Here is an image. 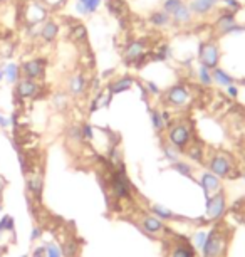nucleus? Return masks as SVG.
<instances>
[{
	"label": "nucleus",
	"instance_id": "nucleus-52",
	"mask_svg": "<svg viewBox=\"0 0 245 257\" xmlns=\"http://www.w3.org/2000/svg\"><path fill=\"white\" fill-rule=\"evenodd\" d=\"M3 2H7V0H0V3H3Z\"/></svg>",
	"mask_w": 245,
	"mask_h": 257
},
{
	"label": "nucleus",
	"instance_id": "nucleus-48",
	"mask_svg": "<svg viewBox=\"0 0 245 257\" xmlns=\"http://www.w3.org/2000/svg\"><path fill=\"white\" fill-rule=\"evenodd\" d=\"M148 86V89H150V93H153V94H158L160 93V89H158V86L153 84V83H146Z\"/></svg>",
	"mask_w": 245,
	"mask_h": 257
},
{
	"label": "nucleus",
	"instance_id": "nucleus-55",
	"mask_svg": "<svg viewBox=\"0 0 245 257\" xmlns=\"http://www.w3.org/2000/svg\"><path fill=\"white\" fill-rule=\"evenodd\" d=\"M22 257H27V256H22Z\"/></svg>",
	"mask_w": 245,
	"mask_h": 257
},
{
	"label": "nucleus",
	"instance_id": "nucleus-33",
	"mask_svg": "<svg viewBox=\"0 0 245 257\" xmlns=\"http://www.w3.org/2000/svg\"><path fill=\"white\" fill-rule=\"evenodd\" d=\"M67 136H69V140H73V141H84L81 126H76V125L71 126L69 130H67Z\"/></svg>",
	"mask_w": 245,
	"mask_h": 257
},
{
	"label": "nucleus",
	"instance_id": "nucleus-56",
	"mask_svg": "<svg viewBox=\"0 0 245 257\" xmlns=\"http://www.w3.org/2000/svg\"><path fill=\"white\" fill-rule=\"evenodd\" d=\"M124 2H126V0H124Z\"/></svg>",
	"mask_w": 245,
	"mask_h": 257
},
{
	"label": "nucleus",
	"instance_id": "nucleus-53",
	"mask_svg": "<svg viewBox=\"0 0 245 257\" xmlns=\"http://www.w3.org/2000/svg\"><path fill=\"white\" fill-rule=\"evenodd\" d=\"M0 257H2V251H0Z\"/></svg>",
	"mask_w": 245,
	"mask_h": 257
},
{
	"label": "nucleus",
	"instance_id": "nucleus-49",
	"mask_svg": "<svg viewBox=\"0 0 245 257\" xmlns=\"http://www.w3.org/2000/svg\"><path fill=\"white\" fill-rule=\"evenodd\" d=\"M99 84H101V81H99L98 78L92 79V88H94V89H98V88H99Z\"/></svg>",
	"mask_w": 245,
	"mask_h": 257
},
{
	"label": "nucleus",
	"instance_id": "nucleus-10",
	"mask_svg": "<svg viewBox=\"0 0 245 257\" xmlns=\"http://www.w3.org/2000/svg\"><path fill=\"white\" fill-rule=\"evenodd\" d=\"M225 212V195L215 194L206 200V220H217Z\"/></svg>",
	"mask_w": 245,
	"mask_h": 257
},
{
	"label": "nucleus",
	"instance_id": "nucleus-34",
	"mask_svg": "<svg viewBox=\"0 0 245 257\" xmlns=\"http://www.w3.org/2000/svg\"><path fill=\"white\" fill-rule=\"evenodd\" d=\"M173 168L176 171H180L181 175H185V177H190V175H192V166L188 163H183V161H175V163H173Z\"/></svg>",
	"mask_w": 245,
	"mask_h": 257
},
{
	"label": "nucleus",
	"instance_id": "nucleus-18",
	"mask_svg": "<svg viewBox=\"0 0 245 257\" xmlns=\"http://www.w3.org/2000/svg\"><path fill=\"white\" fill-rule=\"evenodd\" d=\"M200 183H202V187H204V190H205L206 200L210 199V194H212V192H217L218 187H220V180H218V177H215L212 171H206V173L202 175V182Z\"/></svg>",
	"mask_w": 245,
	"mask_h": 257
},
{
	"label": "nucleus",
	"instance_id": "nucleus-9",
	"mask_svg": "<svg viewBox=\"0 0 245 257\" xmlns=\"http://www.w3.org/2000/svg\"><path fill=\"white\" fill-rule=\"evenodd\" d=\"M164 101H166L170 106L181 108V106H185L190 101V93L183 84H176V86H173V88H170L166 91Z\"/></svg>",
	"mask_w": 245,
	"mask_h": 257
},
{
	"label": "nucleus",
	"instance_id": "nucleus-5",
	"mask_svg": "<svg viewBox=\"0 0 245 257\" xmlns=\"http://www.w3.org/2000/svg\"><path fill=\"white\" fill-rule=\"evenodd\" d=\"M192 140V133H190L188 126L183 125V123H178L175 126H170V131H168V141H170L171 147H175L176 150H185L187 145Z\"/></svg>",
	"mask_w": 245,
	"mask_h": 257
},
{
	"label": "nucleus",
	"instance_id": "nucleus-43",
	"mask_svg": "<svg viewBox=\"0 0 245 257\" xmlns=\"http://www.w3.org/2000/svg\"><path fill=\"white\" fill-rule=\"evenodd\" d=\"M62 251V256H67V257H73L76 254V244L74 242H67L64 246V249Z\"/></svg>",
	"mask_w": 245,
	"mask_h": 257
},
{
	"label": "nucleus",
	"instance_id": "nucleus-26",
	"mask_svg": "<svg viewBox=\"0 0 245 257\" xmlns=\"http://www.w3.org/2000/svg\"><path fill=\"white\" fill-rule=\"evenodd\" d=\"M69 36H71V39H73L74 42H82V41H86L87 31H86V27H84L82 24L78 22V24H74L73 27H71Z\"/></svg>",
	"mask_w": 245,
	"mask_h": 257
},
{
	"label": "nucleus",
	"instance_id": "nucleus-38",
	"mask_svg": "<svg viewBox=\"0 0 245 257\" xmlns=\"http://www.w3.org/2000/svg\"><path fill=\"white\" fill-rule=\"evenodd\" d=\"M81 133H82V140L84 141H91L94 138V130H92V126L89 123H86V125L81 126Z\"/></svg>",
	"mask_w": 245,
	"mask_h": 257
},
{
	"label": "nucleus",
	"instance_id": "nucleus-1",
	"mask_svg": "<svg viewBox=\"0 0 245 257\" xmlns=\"http://www.w3.org/2000/svg\"><path fill=\"white\" fill-rule=\"evenodd\" d=\"M227 246V235L223 234L220 227H213L208 234H206V241L202 247V254L204 257H222L225 252Z\"/></svg>",
	"mask_w": 245,
	"mask_h": 257
},
{
	"label": "nucleus",
	"instance_id": "nucleus-29",
	"mask_svg": "<svg viewBox=\"0 0 245 257\" xmlns=\"http://www.w3.org/2000/svg\"><path fill=\"white\" fill-rule=\"evenodd\" d=\"M187 155L192 158L193 161H204V148L200 145H192L187 150Z\"/></svg>",
	"mask_w": 245,
	"mask_h": 257
},
{
	"label": "nucleus",
	"instance_id": "nucleus-12",
	"mask_svg": "<svg viewBox=\"0 0 245 257\" xmlns=\"http://www.w3.org/2000/svg\"><path fill=\"white\" fill-rule=\"evenodd\" d=\"M57 36H59V24L56 22V20L47 19L44 24L41 25L39 37L45 42V44H50V42H54L57 39Z\"/></svg>",
	"mask_w": 245,
	"mask_h": 257
},
{
	"label": "nucleus",
	"instance_id": "nucleus-36",
	"mask_svg": "<svg viewBox=\"0 0 245 257\" xmlns=\"http://www.w3.org/2000/svg\"><path fill=\"white\" fill-rule=\"evenodd\" d=\"M205 241H206V232H204V230H200V232L193 234V246H195L197 249L202 251V247H204Z\"/></svg>",
	"mask_w": 245,
	"mask_h": 257
},
{
	"label": "nucleus",
	"instance_id": "nucleus-13",
	"mask_svg": "<svg viewBox=\"0 0 245 257\" xmlns=\"http://www.w3.org/2000/svg\"><path fill=\"white\" fill-rule=\"evenodd\" d=\"M87 78L84 74H74L71 76L69 81H67V89L73 96H81V94L87 89Z\"/></svg>",
	"mask_w": 245,
	"mask_h": 257
},
{
	"label": "nucleus",
	"instance_id": "nucleus-4",
	"mask_svg": "<svg viewBox=\"0 0 245 257\" xmlns=\"http://www.w3.org/2000/svg\"><path fill=\"white\" fill-rule=\"evenodd\" d=\"M111 190L113 194L120 199H129L131 195V183L128 177H126V171H124V166L120 165V170H116L113 173V178H111Z\"/></svg>",
	"mask_w": 245,
	"mask_h": 257
},
{
	"label": "nucleus",
	"instance_id": "nucleus-14",
	"mask_svg": "<svg viewBox=\"0 0 245 257\" xmlns=\"http://www.w3.org/2000/svg\"><path fill=\"white\" fill-rule=\"evenodd\" d=\"M141 229L150 235H158L164 230L163 222L155 215H145L141 218Z\"/></svg>",
	"mask_w": 245,
	"mask_h": 257
},
{
	"label": "nucleus",
	"instance_id": "nucleus-28",
	"mask_svg": "<svg viewBox=\"0 0 245 257\" xmlns=\"http://www.w3.org/2000/svg\"><path fill=\"white\" fill-rule=\"evenodd\" d=\"M150 116H151V123H153V128H155L156 131H162L163 128L166 126V123H164V119H163V116H162V111L151 109Z\"/></svg>",
	"mask_w": 245,
	"mask_h": 257
},
{
	"label": "nucleus",
	"instance_id": "nucleus-3",
	"mask_svg": "<svg viewBox=\"0 0 245 257\" xmlns=\"http://www.w3.org/2000/svg\"><path fill=\"white\" fill-rule=\"evenodd\" d=\"M45 67H47V59L34 57V59H29V61H24L20 64V72H22V78L37 81V79L44 78Z\"/></svg>",
	"mask_w": 245,
	"mask_h": 257
},
{
	"label": "nucleus",
	"instance_id": "nucleus-19",
	"mask_svg": "<svg viewBox=\"0 0 245 257\" xmlns=\"http://www.w3.org/2000/svg\"><path fill=\"white\" fill-rule=\"evenodd\" d=\"M3 79L7 81L8 84H15L17 81L22 78V72H20V66L15 62H8L5 67H3Z\"/></svg>",
	"mask_w": 245,
	"mask_h": 257
},
{
	"label": "nucleus",
	"instance_id": "nucleus-45",
	"mask_svg": "<svg viewBox=\"0 0 245 257\" xmlns=\"http://www.w3.org/2000/svg\"><path fill=\"white\" fill-rule=\"evenodd\" d=\"M223 2H225V5L230 8V12H235V10H239L240 8L239 0H223Z\"/></svg>",
	"mask_w": 245,
	"mask_h": 257
},
{
	"label": "nucleus",
	"instance_id": "nucleus-51",
	"mask_svg": "<svg viewBox=\"0 0 245 257\" xmlns=\"http://www.w3.org/2000/svg\"><path fill=\"white\" fill-rule=\"evenodd\" d=\"M78 2H82L84 3V2H87V0H78Z\"/></svg>",
	"mask_w": 245,
	"mask_h": 257
},
{
	"label": "nucleus",
	"instance_id": "nucleus-54",
	"mask_svg": "<svg viewBox=\"0 0 245 257\" xmlns=\"http://www.w3.org/2000/svg\"><path fill=\"white\" fill-rule=\"evenodd\" d=\"M244 180H245V173H244Z\"/></svg>",
	"mask_w": 245,
	"mask_h": 257
},
{
	"label": "nucleus",
	"instance_id": "nucleus-47",
	"mask_svg": "<svg viewBox=\"0 0 245 257\" xmlns=\"http://www.w3.org/2000/svg\"><path fill=\"white\" fill-rule=\"evenodd\" d=\"M227 91H229V96H232V98H237L239 96V89L235 88L234 84L229 86V88H227Z\"/></svg>",
	"mask_w": 245,
	"mask_h": 257
},
{
	"label": "nucleus",
	"instance_id": "nucleus-37",
	"mask_svg": "<svg viewBox=\"0 0 245 257\" xmlns=\"http://www.w3.org/2000/svg\"><path fill=\"white\" fill-rule=\"evenodd\" d=\"M178 152L180 150H176L175 147H164V156H166V160L170 161H178Z\"/></svg>",
	"mask_w": 245,
	"mask_h": 257
},
{
	"label": "nucleus",
	"instance_id": "nucleus-20",
	"mask_svg": "<svg viewBox=\"0 0 245 257\" xmlns=\"http://www.w3.org/2000/svg\"><path fill=\"white\" fill-rule=\"evenodd\" d=\"M106 5L108 10L115 17H118V19H122V17L128 15V5L124 3V0H108Z\"/></svg>",
	"mask_w": 245,
	"mask_h": 257
},
{
	"label": "nucleus",
	"instance_id": "nucleus-31",
	"mask_svg": "<svg viewBox=\"0 0 245 257\" xmlns=\"http://www.w3.org/2000/svg\"><path fill=\"white\" fill-rule=\"evenodd\" d=\"M151 212H153L158 218H166V220H168V218L173 217L171 210H168V208H164L163 205H158V204L151 205Z\"/></svg>",
	"mask_w": 245,
	"mask_h": 257
},
{
	"label": "nucleus",
	"instance_id": "nucleus-21",
	"mask_svg": "<svg viewBox=\"0 0 245 257\" xmlns=\"http://www.w3.org/2000/svg\"><path fill=\"white\" fill-rule=\"evenodd\" d=\"M171 20H173V22H176V24H180V25L192 22V10H190V7L185 5V3L181 7H178L171 14Z\"/></svg>",
	"mask_w": 245,
	"mask_h": 257
},
{
	"label": "nucleus",
	"instance_id": "nucleus-41",
	"mask_svg": "<svg viewBox=\"0 0 245 257\" xmlns=\"http://www.w3.org/2000/svg\"><path fill=\"white\" fill-rule=\"evenodd\" d=\"M42 3H44L47 8H59L62 7L66 3V0H41Z\"/></svg>",
	"mask_w": 245,
	"mask_h": 257
},
{
	"label": "nucleus",
	"instance_id": "nucleus-46",
	"mask_svg": "<svg viewBox=\"0 0 245 257\" xmlns=\"http://www.w3.org/2000/svg\"><path fill=\"white\" fill-rule=\"evenodd\" d=\"M41 235H42L41 227H34L32 232H31V241H32V242H36L37 239H41Z\"/></svg>",
	"mask_w": 245,
	"mask_h": 257
},
{
	"label": "nucleus",
	"instance_id": "nucleus-11",
	"mask_svg": "<svg viewBox=\"0 0 245 257\" xmlns=\"http://www.w3.org/2000/svg\"><path fill=\"white\" fill-rule=\"evenodd\" d=\"M143 57H146V44L143 41H133L124 49V61L139 64Z\"/></svg>",
	"mask_w": 245,
	"mask_h": 257
},
{
	"label": "nucleus",
	"instance_id": "nucleus-16",
	"mask_svg": "<svg viewBox=\"0 0 245 257\" xmlns=\"http://www.w3.org/2000/svg\"><path fill=\"white\" fill-rule=\"evenodd\" d=\"M218 0H192L190 2V10L197 15H206L217 7Z\"/></svg>",
	"mask_w": 245,
	"mask_h": 257
},
{
	"label": "nucleus",
	"instance_id": "nucleus-44",
	"mask_svg": "<svg viewBox=\"0 0 245 257\" xmlns=\"http://www.w3.org/2000/svg\"><path fill=\"white\" fill-rule=\"evenodd\" d=\"M32 257H47V251H45V246H39L32 251Z\"/></svg>",
	"mask_w": 245,
	"mask_h": 257
},
{
	"label": "nucleus",
	"instance_id": "nucleus-30",
	"mask_svg": "<svg viewBox=\"0 0 245 257\" xmlns=\"http://www.w3.org/2000/svg\"><path fill=\"white\" fill-rule=\"evenodd\" d=\"M3 232H14V218L10 215H3L0 218V235Z\"/></svg>",
	"mask_w": 245,
	"mask_h": 257
},
{
	"label": "nucleus",
	"instance_id": "nucleus-40",
	"mask_svg": "<svg viewBox=\"0 0 245 257\" xmlns=\"http://www.w3.org/2000/svg\"><path fill=\"white\" fill-rule=\"evenodd\" d=\"M66 104H67V98H66V94H56L54 96V106L59 109H64L66 108Z\"/></svg>",
	"mask_w": 245,
	"mask_h": 257
},
{
	"label": "nucleus",
	"instance_id": "nucleus-25",
	"mask_svg": "<svg viewBox=\"0 0 245 257\" xmlns=\"http://www.w3.org/2000/svg\"><path fill=\"white\" fill-rule=\"evenodd\" d=\"M150 22L156 25V27H164V25H168L171 22V15L166 14L164 10L153 12V14L150 15Z\"/></svg>",
	"mask_w": 245,
	"mask_h": 257
},
{
	"label": "nucleus",
	"instance_id": "nucleus-50",
	"mask_svg": "<svg viewBox=\"0 0 245 257\" xmlns=\"http://www.w3.org/2000/svg\"><path fill=\"white\" fill-rule=\"evenodd\" d=\"M2 79H3V72L0 71V81H2Z\"/></svg>",
	"mask_w": 245,
	"mask_h": 257
},
{
	"label": "nucleus",
	"instance_id": "nucleus-32",
	"mask_svg": "<svg viewBox=\"0 0 245 257\" xmlns=\"http://www.w3.org/2000/svg\"><path fill=\"white\" fill-rule=\"evenodd\" d=\"M183 5V0H164L163 3V10L166 12V14H173V12L176 10L178 7Z\"/></svg>",
	"mask_w": 245,
	"mask_h": 257
},
{
	"label": "nucleus",
	"instance_id": "nucleus-8",
	"mask_svg": "<svg viewBox=\"0 0 245 257\" xmlns=\"http://www.w3.org/2000/svg\"><path fill=\"white\" fill-rule=\"evenodd\" d=\"M208 168L218 178L232 177V160L227 155H222V153H217V155L210 158Z\"/></svg>",
	"mask_w": 245,
	"mask_h": 257
},
{
	"label": "nucleus",
	"instance_id": "nucleus-22",
	"mask_svg": "<svg viewBox=\"0 0 245 257\" xmlns=\"http://www.w3.org/2000/svg\"><path fill=\"white\" fill-rule=\"evenodd\" d=\"M213 76V83H217L218 86H223V88H229V86L234 84V78L230 74H227L225 71L220 69V67H215L212 71Z\"/></svg>",
	"mask_w": 245,
	"mask_h": 257
},
{
	"label": "nucleus",
	"instance_id": "nucleus-23",
	"mask_svg": "<svg viewBox=\"0 0 245 257\" xmlns=\"http://www.w3.org/2000/svg\"><path fill=\"white\" fill-rule=\"evenodd\" d=\"M235 24H237V22H235V14H234V12H229V14L218 17V20H217V27L220 29L222 34H229V31L232 27H234Z\"/></svg>",
	"mask_w": 245,
	"mask_h": 257
},
{
	"label": "nucleus",
	"instance_id": "nucleus-27",
	"mask_svg": "<svg viewBox=\"0 0 245 257\" xmlns=\"http://www.w3.org/2000/svg\"><path fill=\"white\" fill-rule=\"evenodd\" d=\"M198 79H200V83L204 86H210L213 83L212 69H208V67H205V66H200L198 67Z\"/></svg>",
	"mask_w": 245,
	"mask_h": 257
},
{
	"label": "nucleus",
	"instance_id": "nucleus-24",
	"mask_svg": "<svg viewBox=\"0 0 245 257\" xmlns=\"http://www.w3.org/2000/svg\"><path fill=\"white\" fill-rule=\"evenodd\" d=\"M197 252L190 246L188 242H181L178 246H175V249L171 251V257H195Z\"/></svg>",
	"mask_w": 245,
	"mask_h": 257
},
{
	"label": "nucleus",
	"instance_id": "nucleus-2",
	"mask_svg": "<svg viewBox=\"0 0 245 257\" xmlns=\"http://www.w3.org/2000/svg\"><path fill=\"white\" fill-rule=\"evenodd\" d=\"M49 8L42 2H31L24 10V20L27 27H37L39 24H44L47 20Z\"/></svg>",
	"mask_w": 245,
	"mask_h": 257
},
{
	"label": "nucleus",
	"instance_id": "nucleus-6",
	"mask_svg": "<svg viewBox=\"0 0 245 257\" xmlns=\"http://www.w3.org/2000/svg\"><path fill=\"white\" fill-rule=\"evenodd\" d=\"M41 94V84L37 81L27 79V78H20L15 83V98L19 100H36Z\"/></svg>",
	"mask_w": 245,
	"mask_h": 257
},
{
	"label": "nucleus",
	"instance_id": "nucleus-15",
	"mask_svg": "<svg viewBox=\"0 0 245 257\" xmlns=\"http://www.w3.org/2000/svg\"><path fill=\"white\" fill-rule=\"evenodd\" d=\"M27 190L36 197V199H41L42 190H44V178H42V173L39 171H32L27 177Z\"/></svg>",
	"mask_w": 245,
	"mask_h": 257
},
{
	"label": "nucleus",
	"instance_id": "nucleus-35",
	"mask_svg": "<svg viewBox=\"0 0 245 257\" xmlns=\"http://www.w3.org/2000/svg\"><path fill=\"white\" fill-rule=\"evenodd\" d=\"M45 251H47V257H62V251L59 249V246L54 242L45 244Z\"/></svg>",
	"mask_w": 245,
	"mask_h": 257
},
{
	"label": "nucleus",
	"instance_id": "nucleus-7",
	"mask_svg": "<svg viewBox=\"0 0 245 257\" xmlns=\"http://www.w3.org/2000/svg\"><path fill=\"white\" fill-rule=\"evenodd\" d=\"M198 57H200L202 66L208 67V69H215V67H218L220 52H218V47L213 42H202L200 51H198Z\"/></svg>",
	"mask_w": 245,
	"mask_h": 257
},
{
	"label": "nucleus",
	"instance_id": "nucleus-17",
	"mask_svg": "<svg viewBox=\"0 0 245 257\" xmlns=\"http://www.w3.org/2000/svg\"><path fill=\"white\" fill-rule=\"evenodd\" d=\"M133 84H134L133 78H129V76H122V78L116 79V81H111V83L108 84V93H109V96L124 93V91H128Z\"/></svg>",
	"mask_w": 245,
	"mask_h": 257
},
{
	"label": "nucleus",
	"instance_id": "nucleus-42",
	"mask_svg": "<svg viewBox=\"0 0 245 257\" xmlns=\"http://www.w3.org/2000/svg\"><path fill=\"white\" fill-rule=\"evenodd\" d=\"M170 55H171L170 46H168V44H163L162 49H160V52H158V59H162V61H164V59H170Z\"/></svg>",
	"mask_w": 245,
	"mask_h": 257
},
{
	"label": "nucleus",
	"instance_id": "nucleus-39",
	"mask_svg": "<svg viewBox=\"0 0 245 257\" xmlns=\"http://www.w3.org/2000/svg\"><path fill=\"white\" fill-rule=\"evenodd\" d=\"M101 2H103V0H87V2H84V7H86L87 15H89V14H94V12L99 8Z\"/></svg>",
	"mask_w": 245,
	"mask_h": 257
}]
</instances>
